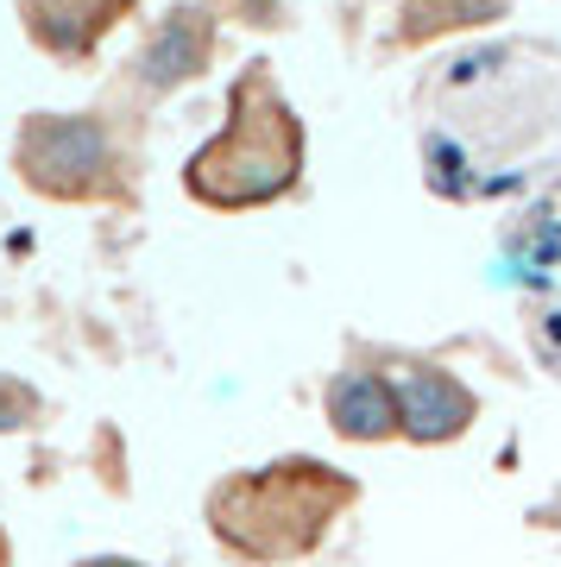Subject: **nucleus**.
Masks as SVG:
<instances>
[{"label": "nucleus", "instance_id": "1", "mask_svg": "<svg viewBox=\"0 0 561 567\" xmlns=\"http://www.w3.org/2000/svg\"><path fill=\"white\" fill-rule=\"evenodd\" d=\"M190 196L215 208H246L272 203L297 183V126L272 95L265 76H246L234 89V121L221 126V140H208L183 171Z\"/></svg>", "mask_w": 561, "mask_h": 567}, {"label": "nucleus", "instance_id": "2", "mask_svg": "<svg viewBox=\"0 0 561 567\" xmlns=\"http://www.w3.org/2000/svg\"><path fill=\"white\" fill-rule=\"evenodd\" d=\"M13 171L51 203H89L114 177V133L101 114H26Z\"/></svg>", "mask_w": 561, "mask_h": 567}, {"label": "nucleus", "instance_id": "3", "mask_svg": "<svg viewBox=\"0 0 561 567\" xmlns=\"http://www.w3.org/2000/svg\"><path fill=\"white\" fill-rule=\"evenodd\" d=\"M208 44H215L208 13H202V7H171V13L145 32L140 58H133V82H140L145 95H171V89L202 76Z\"/></svg>", "mask_w": 561, "mask_h": 567}, {"label": "nucleus", "instance_id": "4", "mask_svg": "<svg viewBox=\"0 0 561 567\" xmlns=\"http://www.w3.org/2000/svg\"><path fill=\"white\" fill-rule=\"evenodd\" d=\"M121 13H126V0H20L26 32L51 58H89L114 32Z\"/></svg>", "mask_w": 561, "mask_h": 567}, {"label": "nucleus", "instance_id": "5", "mask_svg": "<svg viewBox=\"0 0 561 567\" xmlns=\"http://www.w3.org/2000/svg\"><path fill=\"white\" fill-rule=\"evenodd\" d=\"M385 385H391L398 423L410 429V435H422V442H441V435H455V429L473 416L467 391L455 385L448 372H436V365H398Z\"/></svg>", "mask_w": 561, "mask_h": 567}, {"label": "nucleus", "instance_id": "6", "mask_svg": "<svg viewBox=\"0 0 561 567\" xmlns=\"http://www.w3.org/2000/svg\"><path fill=\"white\" fill-rule=\"evenodd\" d=\"M328 423L354 435V442H379L398 429V404H391V385L373 379V372H341L328 385Z\"/></svg>", "mask_w": 561, "mask_h": 567}, {"label": "nucleus", "instance_id": "7", "mask_svg": "<svg viewBox=\"0 0 561 567\" xmlns=\"http://www.w3.org/2000/svg\"><path fill=\"white\" fill-rule=\"evenodd\" d=\"M39 416V391L20 379H0V429H26Z\"/></svg>", "mask_w": 561, "mask_h": 567}, {"label": "nucleus", "instance_id": "8", "mask_svg": "<svg viewBox=\"0 0 561 567\" xmlns=\"http://www.w3.org/2000/svg\"><path fill=\"white\" fill-rule=\"evenodd\" d=\"M76 567H140V561H126V555H89V561H76Z\"/></svg>", "mask_w": 561, "mask_h": 567}, {"label": "nucleus", "instance_id": "9", "mask_svg": "<svg viewBox=\"0 0 561 567\" xmlns=\"http://www.w3.org/2000/svg\"><path fill=\"white\" fill-rule=\"evenodd\" d=\"M0 567H7V543H0Z\"/></svg>", "mask_w": 561, "mask_h": 567}]
</instances>
